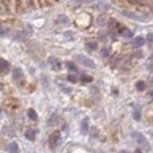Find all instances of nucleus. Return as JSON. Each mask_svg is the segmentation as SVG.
Listing matches in <instances>:
<instances>
[{
  "label": "nucleus",
  "mask_w": 153,
  "mask_h": 153,
  "mask_svg": "<svg viewBox=\"0 0 153 153\" xmlns=\"http://www.w3.org/2000/svg\"><path fill=\"white\" fill-rule=\"evenodd\" d=\"M75 59L79 63H81V65L87 68H91V69L96 68V64H95L94 61L92 59H90L89 57H87L86 56H84V55H76Z\"/></svg>",
  "instance_id": "obj_1"
},
{
  "label": "nucleus",
  "mask_w": 153,
  "mask_h": 153,
  "mask_svg": "<svg viewBox=\"0 0 153 153\" xmlns=\"http://www.w3.org/2000/svg\"><path fill=\"white\" fill-rule=\"evenodd\" d=\"M133 139L135 140V142L140 145V147H144L145 149L149 148V142L147 141V139L145 138L143 134L141 132H134L132 134Z\"/></svg>",
  "instance_id": "obj_2"
},
{
  "label": "nucleus",
  "mask_w": 153,
  "mask_h": 153,
  "mask_svg": "<svg viewBox=\"0 0 153 153\" xmlns=\"http://www.w3.org/2000/svg\"><path fill=\"white\" fill-rule=\"evenodd\" d=\"M122 14L123 16H125V17L130 18V19L135 20V21H145L147 20V17L140 13L131 12V11H123Z\"/></svg>",
  "instance_id": "obj_3"
},
{
  "label": "nucleus",
  "mask_w": 153,
  "mask_h": 153,
  "mask_svg": "<svg viewBox=\"0 0 153 153\" xmlns=\"http://www.w3.org/2000/svg\"><path fill=\"white\" fill-rule=\"evenodd\" d=\"M59 138H60V133L57 132V131L51 134L50 137H49V145H50L51 149L56 148L57 144L59 141Z\"/></svg>",
  "instance_id": "obj_4"
},
{
  "label": "nucleus",
  "mask_w": 153,
  "mask_h": 153,
  "mask_svg": "<svg viewBox=\"0 0 153 153\" xmlns=\"http://www.w3.org/2000/svg\"><path fill=\"white\" fill-rule=\"evenodd\" d=\"M10 68L9 62L5 59H0V74H5V73H8Z\"/></svg>",
  "instance_id": "obj_5"
},
{
  "label": "nucleus",
  "mask_w": 153,
  "mask_h": 153,
  "mask_svg": "<svg viewBox=\"0 0 153 153\" xmlns=\"http://www.w3.org/2000/svg\"><path fill=\"white\" fill-rule=\"evenodd\" d=\"M49 63L51 64V66H52L53 70L57 71L61 68L60 67V62H59V60H57L56 57H49Z\"/></svg>",
  "instance_id": "obj_6"
},
{
  "label": "nucleus",
  "mask_w": 153,
  "mask_h": 153,
  "mask_svg": "<svg viewBox=\"0 0 153 153\" xmlns=\"http://www.w3.org/2000/svg\"><path fill=\"white\" fill-rule=\"evenodd\" d=\"M89 129V125H88V118H85L82 120V122L81 123V131L83 135H85L88 132Z\"/></svg>",
  "instance_id": "obj_7"
},
{
  "label": "nucleus",
  "mask_w": 153,
  "mask_h": 153,
  "mask_svg": "<svg viewBox=\"0 0 153 153\" xmlns=\"http://www.w3.org/2000/svg\"><path fill=\"white\" fill-rule=\"evenodd\" d=\"M144 38H142V36H138V38H135V40L133 41V46L135 48H140V47L144 45Z\"/></svg>",
  "instance_id": "obj_8"
},
{
  "label": "nucleus",
  "mask_w": 153,
  "mask_h": 153,
  "mask_svg": "<svg viewBox=\"0 0 153 153\" xmlns=\"http://www.w3.org/2000/svg\"><path fill=\"white\" fill-rule=\"evenodd\" d=\"M120 34L122 35V36H123V38H132V35H133V33L127 28L122 29V30L120 31Z\"/></svg>",
  "instance_id": "obj_9"
},
{
  "label": "nucleus",
  "mask_w": 153,
  "mask_h": 153,
  "mask_svg": "<svg viewBox=\"0 0 153 153\" xmlns=\"http://www.w3.org/2000/svg\"><path fill=\"white\" fill-rule=\"evenodd\" d=\"M8 150L10 153H19V148H18V145L16 142H13L9 144Z\"/></svg>",
  "instance_id": "obj_10"
},
{
  "label": "nucleus",
  "mask_w": 153,
  "mask_h": 153,
  "mask_svg": "<svg viewBox=\"0 0 153 153\" xmlns=\"http://www.w3.org/2000/svg\"><path fill=\"white\" fill-rule=\"evenodd\" d=\"M23 76V72L20 68H14L13 71V78L14 79H19Z\"/></svg>",
  "instance_id": "obj_11"
},
{
  "label": "nucleus",
  "mask_w": 153,
  "mask_h": 153,
  "mask_svg": "<svg viewBox=\"0 0 153 153\" xmlns=\"http://www.w3.org/2000/svg\"><path fill=\"white\" fill-rule=\"evenodd\" d=\"M59 122V116L57 114H53L51 116L49 120V125H57Z\"/></svg>",
  "instance_id": "obj_12"
},
{
  "label": "nucleus",
  "mask_w": 153,
  "mask_h": 153,
  "mask_svg": "<svg viewBox=\"0 0 153 153\" xmlns=\"http://www.w3.org/2000/svg\"><path fill=\"white\" fill-rule=\"evenodd\" d=\"M25 137L29 141H34L35 138V131L34 129H28L26 131V133H25Z\"/></svg>",
  "instance_id": "obj_13"
},
{
  "label": "nucleus",
  "mask_w": 153,
  "mask_h": 153,
  "mask_svg": "<svg viewBox=\"0 0 153 153\" xmlns=\"http://www.w3.org/2000/svg\"><path fill=\"white\" fill-rule=\"evenodd\" d=\"M85 48L88 50V51H95L98 48V44L96 42L94 41H90V42H87L85 44Z\"/></svg>",
  "instance_id": "obj_14"
},
{
  "label": "nucleus",
  "mask_w": 153,
  "mask_h": 153,
  "mask_svg": "<svg viewBox=\"0 0 153 153\" xmlns=\"http://www.w3.org/2000/svg\"><path fill=\"white\" fill-rule=\"evenodd\" d=\"M28 117L30 118L33 121H35L36 119H38V114H36V112L35 110H33V109H29L28 110Z\"/></svg>",
  "instance_id": "obj_15"
},
{
  "label": "nucleus",
  "mask_w": 153,
  "mask_h": 153,
  "mask_svg": "<svg viewBox=\"0 0 153 153\" xmlns=\"http://www.w3.org/2000/svg\"><path fill=\"white\" fill-rule=\"evenodd\" d=\"M136 88L139 91H143L145 88V83L143 81H139L136 83Z\"/></svg>",
  "instance_id": "obj_16"
},
{
  "label": "nucleus",
  "mask_w": 153,
  "mask_h": 153,
  "mask_svg": "<svg viewBox=\"0 0 153 153\" xmlns=\"http://www.w3.org/2000/svg\"><path fill=\"white\" fill-rule=\"evenodd\" d=\"M67 79H68V81H70L72 83H76V81H78V78L73 74H69L67 76Z\"/></svg>",
  "instance_id": "obj_17"
},
{
  "label": "nucleus",
  "mask_w": 153,
  "mask_h": 153,
  "mask_svg": "<svg viewBox=\"0 0 153 153\" xmlns=\"http://www.w3.org/2000/svg\"><path fill=\"white\" fill-rule=\"evenodd\" d=\"M66 66H67V68L69 69V70H71V71H76V66L72 62V61H67V62H66Z\"/></svg>",
  "instance_id": "obj_18"
},
{
  "label": "nucleus",
  "mask_w": 153,
  "mask_h": 153,
  "mask_svg": "<svg viewBox=\"0 0 153 153\" xmlns=\"http://www.w3.org/2000/svg\"><path fill=\"white\" fill-rule=\"evenodd\" d=\"M101 56L103 57H107L109 56V50L107 48H103L101 51Z\"/></svg>",
  "instance_id": "obj_19"
},
{
  "label": "nucleus",
  "mask_w": 153,
  "mask_h": 153,
  "mask_svg": "<svg viewBox=\"0 0 153 153\" xmlns=\"http://www.w3.org/2000/svg\"><path fill=\"white\" fill-rule=\"evenodd\" d=\"M133 118L136 120V121H139L141 119V112L140 111H135L133 113Z\"/></svg>",
  "instance_id": "obj_20"
},
{
  "label": "nucleus",
  "mask_w": 153,
  "mask_h": 153,
  "mask_svg": "<svg viewBox=\"0 0 153 153\" xmlns=\"http://www.w3.org/2000/svg\"><path fill=\"white\" fill-rule=\"evenodd\" d=\"M81 79H82V81H84V82H91L93 81V79L91 78V76H83L81 78Z\"/></svg>",
  "instance_id": "obj_21"
},
{
  "label": "nucleus",
  "mask_w": 153,
  "mask_h": 153,
  "mask_svg": "<svg viewBox=\"0 0 153 153\" xmlns=\"http://www.w3.org/2000/svg\"><path fill=\"white\" fill-rule=\"evenodd\" d=\"M147 40L153 43V34H148L147 35Z\"/></svg>",
  "instance_id": "obj_22"
},
{
  "label": "nucleus",
  "mask_w": 153,
  "mask_h": 153,
  "mask_svg": "<svg viewBox=\"0 0 153 153\" xmlns=\"http://www.w3.org/2000/svg\"><path fill=\"white\" fill-rule=\"evenodd\" d=\"M134 153H142V151H141V149H140V148H138V149H136L135 152H134Z\"/></svg>",
  "instance_id": "obj_23"
},
{
  "label": "nucleus",
  "mask_w": 153,
  "mask_h": 153,
  "mask_svg": "<svg viewBox=\"0 0 153 153\" xmlns=\"http://www.w3.org/2000/svg\"><path fill=\"white\" fill-rule=\"evenodd\" d=\"M149 96L153 98V90H152V91H150V92H149Z\"/></svg>",
  "instance_id": "obj_24"
},
{
  "label": "nucleus",
  "mask_w": 153,
  "mask_h": 153,
  "mask_svg": "<svg viewBox=\"0 0 153 153\" xmlns=\"http://www.w3.org/2000/svg\"><path fill=\"white\" fill-rule=\"evenodd\" d=\"M121 153H128V152L125 151V150H123V151H121Z\"/></svg>",
  "instance_id": "obj_25"
},
{
  "label": "nucleus",
  "mask_w": 153,
  "mask_h": 153,
  "mask_svg": "<svg viewBox=\"0 0 153 153\" xmlns=\"http://www.w3.org/2000/svg\"><path fill=\"white\" fill-rule=\"evenodd\" d=\"M100 153H104V152H100Z\"/></svg>",
  "instance_id": "obj_26"
}]
</instances>
